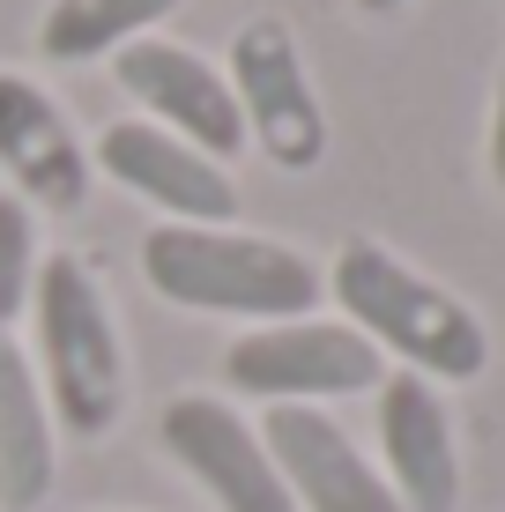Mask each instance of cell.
I'll return each instance as SVG.
<instances>
[{"label":"cell","mask_w":505,"mask_h":512,"mask_svg":"<svg viewBox=\"0 0 505 512\" xmlns=\"http://www.w3.org/2000/svg\"><path fill=\"white\" fill-rule=\"evenodd\" d=\"M491 186L505 193V60H498V90H491Z\"/></svg>","instance_id":"obj_15"},{"label":"cell","mask_w":505,"mask_h":512,"mask_svg":"<svg viewBox=\"0 0 505 512\" xmlns=\"http://www.w3.org/2000/svg\"><path fill=\"white\" fill-rule=\"evenodd\" d=\"M112 67H119V90L149 112V127L194 141V149L216 156V164H231V156L246 149L238 97H231V82H223L201 52H186L171 38H134V45H119Z\"/></svg>","instance_id":"obj_8"},{"label":"cell","mask_w":505,"mask_h":512,"mask_svg":"<svg viewBox=\"0 0 505 512\" xmlns=\"http://www.w3.org/2000/svg\"><path fill=\"white\" fill-rule=\"evenodd\" d=\"M52 409L38 364L15 334H0V512H38L52 490Z\"/></svg>","instance_id":"obj_12"},{"label":"cell","mask_w":505,"mask_h":512,"mask_svg":"<svg viewBox=\"0 0 505 512\" xmlns=\"http://www.w3.org/2000/svg\"><path fill=\"white\" fill-rule=\"evenodd\" d=\"M30 282H38V216L30 201L0 193V334H15V320L30 312Z\"/></svg>","instance_id":"obj_14"},{"label":"cell","mask_w":505,"mask_h":512,"mask_svg":"<svg viewBox=\"0 0 505 512\" xmlns=\"http://www.w3.org/2000/svg\"><path fill=\"white\" fill-rule=\"evenodd\" d=\"M30 320H38V386L52 431L104 438L127 409V349L104 297L97 268L82 253H45L30 282Z\"/></svg>","instance_id":"obj_3"},{"label":"cell","mask_w":505,"mask_h":512,"mask_svg":"<svg viewBox=\"0 0 505 512\" xmlns=\"http://www.w3.org/2000/svg\"><path fill=\"white\" fill-rule=\"evenodd\" d=\"M342 320H350L379 357H394L402 372L431 386H468L491 372V334L461 305L446 282H431L424 268H409L394 245L379 238H342L335 268H327Z\"/></svg>","instance_id":"obj_1"},{"label":"cell","mask_w":505,"mask_h":512,"mask_svg":"<svg viewBox=\"0 0 505 512\" xmlns=\"http://www.w3.org/2000/svg\"><path fill=\"white\" fill-rule=\"evenodd\" d=\"M379 401V453H387V490L402 512H454L461 505V446L446 394L416 372H387L372 386Z\"/></svg>","instance_id":"obj_10"},{"label":"cell","mask_w":505,"mask_h":512,"mask_svg":"<svg viewBox=\"0 0 505 512\" xmlns=\"http://www.w3.org/2000/svg\"><path fill=\"white\" fill-rule=\"evenodd\" d=\"M142 275L179 312H223L253 327L312 320V305L327 297V275L298 245L231 231V223H156L142 238Z\"/></svg>","instance_id":"obj_2"},{"label":"cell","mask_w":505,"mask_h":512,"mask_svg":"<svg viewBox=\"0 0 505 512\" xmlns=\"http://www.w3.org/2000/svg\"><path fill=\"white\" fill-rule=\"evenodd\" d=\"M164 15H179V0H52L45 23H38V45L45 60H97V52H119L134 45L142 30H156Z\"/></svg>","instance_id":"obj_13"},{"label":"cell","mask_w":505,"mask_h":512,"mask_svg":"<svg viewBox=\"0 0 505 512\" xmlns=\"http://www.w3.org/2000/svg\"><path fill=\"white\" fill-rule=\"evenodd\" d=\"M223 379H231V394H253L268 409H283V401L320 409L342 394H372L387 379V357L350 320H275L223 349Z\"/></svg>","instance_id":"obj_4"},{"label":"cell","mask_w":505,"mask_h":512,"mask_svg":"<svg viewBox=\"0 0 505 512\" xmlns=\"http://www.w3.org/2000/svg\"><path fill=\"white\" fill-rule=\"evenodd\" d=\"M223 82L238 97V119H246V141L268 156L275 171H320L327 156V104L305 75L298 30L283 15H253L231 38V60H223Z\"/></svg>","instance_id":"obj_5"},{"label":"cell","mask_w":505,"mask_h":512,"mask_svg":"<svg viewBox=\"0 0 505 512\" xmlns=\"http://www.w3.org/2000/svg\"><path fill=\"white\" fill-rule=\"evenodd\" d=\"M268 446L275 475H283L290 505L298 512H402V498L387 490V475L357 453V438L342 431L327 409H268V423H253Z\"/></svg>","instance_id":"obj_9"},{"label":"cell","mask_w":505,"mask_h":512,"mask_svg":"<svg viewBox=\"0 0 505 512\" xmlns=\"http://www.w3.org/2000/svg\"><path fill=\"white\" fill-rule=\"evenodd\" d=\"M156 438H164V453L216 498V512H298L290 490H283V475H275V461H268V446H260V431L231 401H216V394L164 401Z\"/></svg>","instance_id":"obj_6"},{"label":"cell","mask_w":505,"mask_h":512,"mask_svg":"<svg viewBox=\"0 0 505 512\" xmlns=\"http://www.w3.org/2000/svg\"><path fill=\"white\" fill-rule=\"evenodd\" d=\"M357 8H364V15H394L402 0H357Z\"/></svg>","instance_id":"obj_16"},{"label":"cell","mask_w":505,"mask_h":512,"mask_svg":"<svg viewBox=\"0 0 505 512\" xmlns=\"http://www.w3.org/2000/svg\"><path fill=\"white\" fill-rule=\"evenodd\" d=\"M0 171L15 201L45 216H75L90 201V149L75 141L60 104L15 67H0Z\"/></svg>","instance_id":"obj_11"},{"label":"cell","mask_w":505,"mask_h":512,"mask_svg":"<svg viewBox=\"0 0 505 512\" xmlns=\"http://www.w3.org/2000/svg\"><path fill=\"white\" fill-rule=\"evenodd\" d=\"M90 171H104L112 186H127L134 201H149L164 223H231L238 216V186L216 156H201L194 141L149 127V119H112L97 134Z\"/></svg>","instance_id":"obj_7"}]
</instances>
